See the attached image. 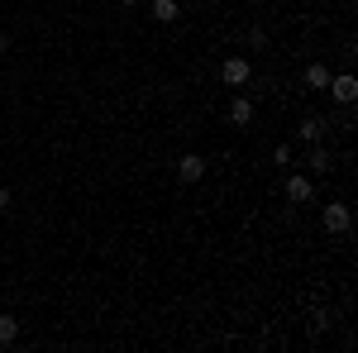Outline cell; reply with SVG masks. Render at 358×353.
Segmentation results:
<instances>
[{"instance_id":"obj_1","label":"cell","mask_w":358,"mask_h":353,"mask_svg":"<svg viewBox=\"0 0 358 353\" xmlns=\"http://www.w3.org/2000/svg\"><path fill=\"white\" fill-rule=\"evenodd\" d=\"M320 224H325V234H349V229H354V215H349L344 201H330V206L320 210Z\"/></svg>"},{"instance_id":"obj_2","label":"cell","mask_w":358,"mask_h":353,"mask_svg":"<svg viewBox=\"0 0 358 353\" xmlns=\"http://www.w3.org/2000/svg\"><path fill=\"white\" fill-rule=\"evenodd\" d=\"M206 177V158L201 153H182L177 158V182H201Z\"/></svg>"},{"instance_id":"obj_3","label":"cell","mask_w":358,"mask_h":353,"mask_svg":"<svg viewBox=\"0 0 358 353\" xmlns=\"http://www.w3.org/2000/svg\"><path fill=\"white\" fill-rule=\"evenodd\" d=\"M325 91H330L339 106H354V101H358V82L349 77V72H344V77H330V86H325Z\"/></svg>"},{"instance_id":"obj_4","label":"cell","mask_w":358,"mask_h":353,"mask_svg":"<svg viewBox=\"0 0 358 353\" xmlns=\"http://www.w3.org/2000/svg\"><path fill=\"white\" fill-rule=\"evenodd\" d=\"M220 77H224V86H244L253 77V67H248V57H229L220 67Z\"/></svg>"},{"instance_id":"obj_5","label":"cell","mask_w":358,"mask_h":353,"mask_svg":"<svg viewBox=\"0 0 358 353\" xmlns=\"http://www.w3.org/2000/svg\"><path fill=\"white\" fill-rule=\"evenodd\" d=\"M229 124H234V129H248V124H253V101H248V96H234V101H229Z\"/></svg>"},{"instance_id":"obj_6","label":"cell","mask_w":358,"mask_h":353,"mask_svg":"<svg viewBox=\"0 0 358 353\" xmlns=\"http://www.w3.org/2000/svg\"><path fill=\"white\" fill-rule=\"evenodd\" d=\"M287 201H292V206H306V201H310V177H296V172H292V177H287Z\"/></svg>"},{"instance_id":"obj_7","label":"cell","mask_w":358,"mask_h":353,"mask_svg":"<svg viewBox=\"0 0 358 353\" xmlns=\"http://www.w3.org/2000/svg\"><path fill=\"white\" fill-rule=\"evenodd\" d=\"M306 86H310V91H325V86H330V67H325V62H310V67H306Z\"/></svg>"},{"instance_id":"obj_8","label":"cell","mask_w":358,"mask_h":353,"mask_svg":"<svg viewBox=\"0 0 358 353\" xmlns=\"http://www.w3.org/2000/svg\"><path fill=\"white\" fill-rule=\"evenodd\" d=\"M325 129H330V124H325L320 115H310V120H301V129H296V134H301L306 143H320V134H325Z\"/></svg>"},{"instance_id":"obj_9","label":"cell","mask_w":358,"mask_h":353,"mask_svg":"<svg viewBox=\"0 0 358 353\" xmlns=\"http://www.w3.org/2000/svg\"><path fill=\"white\" fill-rule=\"evenodd\" d=\"M177 15H182L177 0H153V20H158V24H177Z\"/></svg>"},{"instance_id":"obj_10","label":"cell","mask_w":358,"mask_h":353,"mask_svg":"<svg viewBox=\"0 0 358 353\" xmlns=\"http://www.w3.org/2000/svg\"><path fill=\"white\" fill-rule=\"evenodd\" d=\"M20 339V320L15 315H0V344H15Z\"/></svg>"},{"instance_id":"obj_11","label":"cell","mask_w":358,"mask_h":353,"mask_svg":"<svg viewBox=\"0 0 358 353\" xmlns=\"http://www.w3.org/2000/svg\"><path fill=\"white\" fill-rule=\"evenodd\" d=\"M310 167H315V172H330V153H325V148H320V143H315V148H310Z\"/></svg>"},{"instance_id":"obj_12","label":"cell","mask_w":358,"mask_h":353,"mask_svg":"<svg viewBox=\"0 0 358 353\" xmlns=\"http://www.w3.org/2000/svg\"><path fill=\"white\" fill-rule=\"evenodd\" d=\"M0 210H10V191L0 187Z\"/></svg>"},{"instance_id":"obj_13","label":"cell","mask_w":358,"mask_h":353,"mask_svg":"<svg viewBox=\"0 0 358 353\" xmlns=\"http://www.w3.org/2000/svg\"><path fill=\"white\" fill-rule=\"evenodd\" d=\"M5 48H10V38H5V34H0V53H5Z\"/></svg>"},{"instance_id":"obj_14","label":"cell","mask_w":358,"mask_h":353,"mask_svg":"<svg viewBox=\"0 0 358 353\" xmlns=\"http://www.w3.org/2000/svg\"><path fill=\"white\" fill-rule=\"evenodd\" d=\"M120 5H138V0H120Z\"/></svg>"}]
</instances>
